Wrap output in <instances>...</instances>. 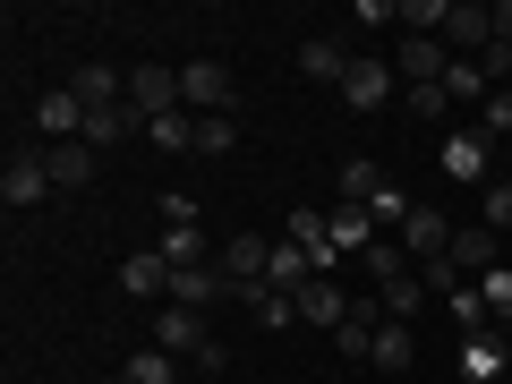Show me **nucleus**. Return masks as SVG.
Returning a JSON list of instances; mask_svg holds the SVG:
<instances>
[{"label": "nucleus", "instance_id": "34", "mask_svg": "<svg viewBox=\"0 0 512 384\" xmlns=\"http://www.w3.org/2000/svg\"><path fill=\"white\" fill-rule=\"evenodd\" d=\"M410 120H453V103H444V86H402Z\"/></svg>", "mask_w": 512, "mask_h": 384}, {"label": "nucleus", "instance_id": "20", "mask_svg": "<svg viewBox=\"0 0 512 384\" xmlns=\"http://www.w3.org/2000/svg\"><path fill=\"white\" fill-rule=\"evenodd\" d=\"M376 299H384V325H410V316H419V308H427V299H436V291H427L419 274H402V282H384Z\"/></svg>", "mask_w": 512, "mask_h": 384}, {"label": "nucleus", "instance_id": "24", "mask_svg": "<svg viewBox=\"0 0 512 384\" xmlns=\"http://www.w3.org/2000/svg\"><path fill=\"white\" fill-rule=\"evenodd\" d=\"M453 265H461V274H487V265H495V231H487V222H478V231H453Z\"/></svg>", "mask_w": 512, "mask_h": 384}, {"label": "nucleus", "instance_id": "7", "mask_svg": "<svg viewBox=\"0 0 512 384\" xmlns=\"http://www.w3.org/2000/svg\"><path fill=\"white\" fill-rule=\"evenodd\" d=\"M393 94H402V77H393V60H350V77H342V103L350 111H376V103H393Z\"/></svg>", "mask_w": 512, "mask_h": 384}, {"label": "nucleus", "instance_id": "17", "mask_svg": "<svg viewBox=\"0 0 512 384\" xmlns=\"http://www.w3.org/2000/svg\"><path fill=\"white\" fill-rule=\"evenodd\" d=\"M120 291H128V299H171V256H163V248H137V256L120 265Z\"/></svg>", "mask_w": 512, "mask_h": 384}, {"label": "nucleus", "instance_id": "33", "mask_svg": "<svg viewBox=\"0 0 512 384\" xmlns=\"http://www.w3.org/2000/svg\"><path fill=\"white\" fill-rule=\"evenodd\" d=\"M419 282H427V291H436V299H453V291H470V274H461L453 256H436V265H419Z\"/></svg>", "mask_w": 512, "mask_h": 384}, {"label": "nucleus", "instance_id": "4", "mask_svg": "<svg viewBox=\"0 0 512 384\" xmlns=\"http://www.w3.org/2000/svg\"><path fill=\"white\" fill-rule=\"evenodd\" d=\"M487 43H495V9H487V0H453V18H444V52L478 60Z\"/></svg>", "mask_w": 512, "mask_h": 384}, {"label": "nucleus", "instance_id": "9", "mask_svg": "<svg viewBox=\"0 0 512 384\" xmlns=\"http://www.w3.org/2000/svg\"><path fill=\"white\" fill-rule=\"evenodd\" d=\"M128 103L146 111V120L180 111V69H163V60H146V69H128Z\"/></svg>", "mask_w": 512, "mask_h": 384}, {"label": "nucleus", "instance_id": "38", "mask_svg": "<svg viewBox=\"0 0 512 384\" xmlns=\"http://www.w3.org/2000/svg\"><path fill=\"white\" fill-rule=\"evenodd\" d=\"M163 222H171V231H197V197H188V188H171V197H163Z\"/></svg>", "mask_w": 512, "mask_h": 384}, {"label": "nucleus", "instance_id": "26", "mask_svg": "<svg viewBox=\"0 0 512 384\" xmlns=\"http://www.w3.org/2000/svg\"><path fill=\"white\" fill-rule=\"evenodd\" d=\"M367 274H376V291H384V282L419 274V265H410V248H402V239H376V248H367Z\"/></svg>", "mask_w": 512, "mask_h": 384}, {"label": "nucleus", "instance_id": "25", "mask_svg": "<svg viewBox=\"0 0 512 384\" xmlns=\"http://www.w3.org/2000/svg\"><path fill=\"white\" fill-rule=\"evenodd\" d=\"M248 316H256V325H265V333H282V325H291V316H299V299L265 282V291H248Z\"/></svg>", "mask_w": 512, "mask_h": 384}, {"label": "nucleus", "instance_id": "14", "mask_svg": "<svg viewBox=\"0 0 512 384\" xmlns=\"http://www.w3.org/2000/svg\"><path fill=\"white\" fill-rule=\"evenodd\" d=\"M325 248L333 256H367L376 248V214H367V205H333L325 214Z\"/></svg>", "mask_w": 512, "mask_h": 384}, {"label": "nucleus", "instance_id": "13", "mask_svg": "<svg viewBox=\"0 0 512 384\" xmlns=\"http://www.w3.org/2000/svg\"><path fill=\"white\" fill-rule=\"evenodd\" d=\"M350 60H359V52H350L342 35H308V43H299V77H316V86H342Z\"/></svg>", "mask_w": 512, "mask_h": 384}, {"label": "nucleus", "instance_id": "42", "mask_svg": "<svg viewBox=\"0 0 512 384\" xmlns=\"http://www.w3.org/2000/svg\"><path fill=\"white\" fill-rule=\"evenodd\" d=\"M103 384H128V376H103Z\"/></svg>", "mask_w": 512, "mask_h": 384}, {"label": "nucleus", "instance_id": "28", "mask_svg": "<svg viewBox=\"0 0 512 384\" xmlns=\"http://www.w3.org/2000/svg\"><path fill=\"white\" fill-rule=\"evenodd\" d=\"M470 128L487 137V146H495V137H512V86H495L487 103H478V120H470Z\"/></svg>", "mask_w": 512, "mask_h": 384}, {"label": "nucleus", "instance_id": "18", "mask_svg": "<svg viewBox=\"0 0 512 384\" xmlns=\"http://www.w3.org/2000/svg\"><path fill=\"white\" fill-rule=\"evenodd\" d=\"M367 367H376V376H402V367H419V333H410V325H376Z\"/></svg>", "mask_w": 512, "mask_h": 384}, {"label": "nucleus", "instance_id": "41", "mask_svg": "<svg viewBox=\"0 0 512 384\" xmlns=\"http://www.w3.org/2000/svg\"><path fill=\"white\" fill-rule=\"evenodd\" d=\"M504 180H512V154H504Z\"/></svg>", "mask_w": 512, "mask_h": 384}, {"label": "nucleus", "instance_id": "21", "mask_svg": "<svg viewBox=\"0 0 512 384\" xmlns=\"http://www.w3.org/2000/svg\"><path fill=\"white\" fill-rule=\"evenodd\" d=\"M77 103H86V111L128 103V77H120V69H94V60H86V69H77Z\"/></svg>", "mask_w": 512, "mask_h": 384}, {"label": "nucleus", "instance_id": "3", "mask_svg": "<svg viewBox=\"0 0 512 384\" xmlns=\"http://www.w3.org/2000/svg\"><path fill=\"white\" fill-rule=\"evenodd\" d=\"M444 180H461V188L495 180V146L478 137V128H453V137H444Z\"/></svg>", "mask_w": 512, "mask_h": 384}, {"label": "nucleus", "instance_id": "15", "mask_svg": "<svg viewBox=\"0 0 512 384\" xmlns=\"http://www.w3.org/2000/svg\"><path fill=\"white\" fill-rule=\"evenodd\" d=\"M504 367H512V333H470L461 342V376L470 384H504Z\"/></svg>", "mask_w": 512, "mask_h": 384}, {"label": "nucleus", "instance_id": "10", "mask_svg": "<svg viewBox=\"0 0 512 384\" xmlns=\"http://www.w3.org/2000/svg\"><path fill=\"white\" fill-rule=\"evenodd\" d=\"M35 128L52 137V146H77V137H86V103H77V86L43 94V103H35Z\"/></svg>", "mask_w": 512, "mask_h": 384}, {"label": "nucleus", "instance_id": "36", "mask_svg": "<svg viewBox=\"0 0 512 384\" xmlns=\"http://www.w3.org/2000/svg\"><path fill=\"white\" fill-rule=\"evenodd\" d=\"M239 146V120H197V154H231Z\"/></svg>", "mask_w": 512, "mask_h": 384}, {"label": "nucleus", "instance_id": "19", "mask_svg": "<svg viewBox=\"0 0 512 384\" xmlns=\"http://www.w3.org/2000/svg\"><path fill=\"white\" fill-rule=\"evenodd\" d=\"M299 316H308V325H333V333H342V325H350V291H342L333 274H316L308 291H299Z\"/></svg>", "mask_w": 512, "mask_h": 384}, {"label": "nucleus", "instance_id": "1", "mask_svg": "<svg viewBox=\"0 0 512 384\" xmlns=\"http://www.w3.org/2000/svg\"><path fill=\"white\" fill-rule=\"evenodd\" d=\"M231 69L222 60H188L180 69V111H197V120H231Z\"/></svg>", "mask_w": 512, "mask_h": 384}, {"label": "nucleus", "instance_id": "6", "mask_svg": "<svg viewBox=\"0 0 512 384\" xmlns=\"http://www.w3.org/2000/svg\"><path fill=\"white\" fill-rule=\"evenodd\" d=\"M265 265H274V248L256 231H239V239H222V274H231V299H248V291H265Z\"/></svg>", "mask_w": 512, "mask_h": 384}, {"label": "nucleus", "instance_id": "23", "mask_svg": "<svg viewBox=\"0 0 512 384\" xmlns=\"http://www.w3.org/2000/svg\"><path fill=\"white\" fill-rule=\"evenodd\" d=\"M487 94H495V86H487V69H478V60H453V69H444V103H470V111H478Z\"/></svg>", "mask_w": 512, "mask_h": 384}, {"label": "nucleus", "instance_id": "32", "mask_svg": "<svg viewBox=\"0 0 512 384\" xmlns=\"http://www.w3.org/2000/svg\"><path fill=\"white\" fill-rule=\"evenodd\" d=\"M478 299H487V316H495V325H512V265H487Z\"/></svg>", "mask_w": 512, "mask_h": 384}, {"label": "nucleus", "instance_id": "27", "mask_svg": "<svg viewBox=\"0 0 512 384\" xmlns=\"http://www.w3.org/2000/svg\"><path fill=\"white\" fill-rule=\"evenodd\" d=\"M367 214H376V231H402V222L419 214V205H410V188H402V180H384V188H376V205H367Z\"/></svg>", "mask_w": 512, "mask_h": 384}, {"label": "nucleus", "instance_id": "39", "mask_svg": "<svg viewBox=\"0 0 512 384\" xmlns=\"http://www.w3.org/2000/svg\"><path fill=\"white\" fill-rule=\"evenodd\" d=\"M478 69H487V86H504V77H512V43H487V52H478Z\"/></svg>", "mask_w": 512, "mask_h": 384}, {"label": "nucleus", "instance_id": "30", "mask_svg": "<svg viewBox=\"0 0 512 384\" xmlns=\"http://www.w3.org/2000/svg\"><path fill=\"white\" fill-rule=\"evenodd\" d=\"M453 0H402V35H444Z\"/></svg>", "mask_w": 512, "mask_h": 384}, {"label": "nucleus", "instance_id": "2", "mask_svg": "<svg viewBox=\"0 0 512 384\" xmlns=\"http://www.w3.org/2000/svg\"><path fill=\"white\" fill-rule=\"evenodd\" d=\"M444 69H453L444 35H402L393 43V77H402V86H444Z\"/></svg>", "mask_w": 512, "mask_h": 384}, {"label": "nucleus", "instance_id": "22", "mask_svg": "<svg viewBox=\"0 0 512 384\" xmlns=\"http://www.w3.org/2000/svg\"><path fill=\"white\" fill-rule=\"evenodd\" d=\"M146 137L163 154H197V111H163V120H146Z\"/></svg>", "mask_w": 512, "mask_h": 384}, {"label": "nucleus", "instance_id": "35", "mask_svg": "<svg viewBox=\"0 0 512 384\" xmlns=\"http://www.w3.org/2000/svg\"><path fill=\"white\" fill-rule=\"evenodd\" d=\"M163 256L171 265H214V256H205V231H163Z\"/></svg>", "mask_w": 512, "mask_h": 384}, {"label": "nucleus", "instance_id": "43", "mask_svg": "<svg viewBox=\"0 0 512 384\" xmlns=\"http://www.w3.org/2000/svg\"><path fill=\"white\" fill-rule=\"evenodd\" d=\"M504 384H512V376H504Z\"/></svg>", "mask_w": 512, "mask_h": 384}, {"label": "nucleus", "instance_id": "5", "mask_svg": "<svg viewBox=\"0 0 512 384\" xmlns=\"http://www.w3.org/2000/svg\"><path fill=\"white\" fill-rule=\"evenodd\" d=\"M43 197H52V171H43V154H9V171H0V205H9V214H35Z\"/></svg>", "mask_w": 512, "mask_h": 384}, {"label": "nucleus", "instance_id": "11", "mask_svg": "<svg viewBox=\"0 0 512 384\" xmlns=\"http://www.w3.org/2000/svg\"><path fill=\"white\" fill-rule=\"evenodd\" d=\"M402 248H410V265H436V256H453V222H444L436 205H419V214L402 222Z\"/></svg>", "mask_w": 512, "mask_h": 384}, {"label": "nucleus", "instance_id": "8", "mask_svg": "<svg viewBox=\"0 0 512 384\" xmlns=\"http://www.w3.org/2000/svg\"><path fill=\"white\" fill-rule=\"evenodd\" d=\"M214 299H231V274H222V256L214 265H171V308H214Z\"/></svg>", "mask_w": 512, "mask_h": 384}, {"label": "nucleus", "instance_id": "31", "mask_svg": "<svg viewBox=\"0 0 512 384\" xmlns=\"http://www.w3.org/2000/svg\"><path fill=\"white\" fill-rule=\"evenodd\" d=\"M120 376H128V384H180V367H171V350H137Z\"/></svg>", "mask_w": 512, "mask_h": 384}, {"label": "nucleus", "instance_id": "12", "mask_svg": "<svg viewBox=\"0 0 512 384\" xmlns=\"http://www.w3.org/2000/svg\"><path fill=\"white\" fill-rule=\"evenodd\" d=\"M205 342H214V333H205L197 308H163V316H154V350H171V359H197Z\"/></svg>", "mask_w": 512, "mask_h": 384}, {"label": "nucleus", "instance_id": "37", "mask_svg": "<svg viewBox=\"0 0 512 384\" xmlns=\"http://www.w3.org/2000/svg\"><path fill=\"white\" fill-rule=\"evenodd\" d=\"M478 197H487V231H512V180H487Z\"/></svg>", "mask_w": 512, "mask_h": 384}, {"label": "nucleus", "instance_id": "16", "mask_svg": "<svg viewBox=\"0 0 512 384\" xmlns=\"http://www.w3.org/2000/svg\"><path fill=\"white\" fill-rule=\"evenodd\" d=\"M43 171H52V197H69V188H94V146L77 137V146H43Z\"/></svg>", "mask_w": 512, "mask_h": 384}, {"label": "nucleus", "instance_id": "29", "mask_svg": "<svg viewBox=\"0 0 512 384\" xmlns=\"http://www.w3.org/2000/svg\"><path fill=\"white\" fill-rule=\"evenodd\" d=\"M333 188H342V205H376L384 171H376V163H342V180H333Z\"/></svg>", "mask_w": 512, "mask_h": 384}, {"label": "nucleus", "instance_id": "40", "mask_svg": "<svg viewBox=\"0 0 512 384\" xmlns=\"http://www.w3.org/2000/svg\"><path fill=\"white\" fill-rule=\"evenodd\" d=\"M495 43H512V0H495Z\"/></svg>", "mask_w": 512, "mask_h": 384}]
</instances>
